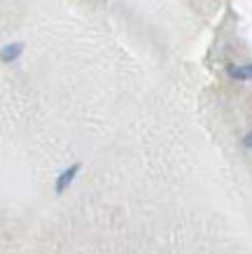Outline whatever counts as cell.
<instances>
[{
	"label": "cell",
	"mask_w": 252,
	"mask_h": 254,
	"mask_svg": "<svg viewBox=\"0 0 252 254\" xmlns=\"http://www.w3.org/2000/svg\"><path fill=\"white\" fill-rule=\"evenodd\" d=\"M229 75L234 79H252V63L250 65H241V68H229Z\"/></svg>",
	"instance_id": "3957f363"
},
{
	"label": "cell",
	"mask_w": 252,
	"mask_h": 254,
	"mask_svg": "<svg viewBox=\"0 0 252 254\" xmlns=\"http://www.w3.org/2000/svg\"><path fill=\"white\" fill-rule=\"evenodd\" d=\"M245 147H252V133L248 135V138H245Z\"/></svg>",
	"instance_id": "277c9868"
},
{
	"label": "cell",
	"mask_w": 252,
	"mask_h": 254,
	"mask_svg": "<svg viewBox=\"0 0 252 254\" xmlns=\"http://www.w3.org/2000/svg\"><path fill=\"white\" fill-rule=\"evenodd\" d=\"M23 52V42H14V45H5L2 47V61L9 63L14 61V59H19Z\"/></svg>",
	"instance_id": "7a4b0ae2"
},
{
	"label": "cell",
	"mask_w": 252,
	"mask_h": 254,
	"mask_svg": "<svg viewBox=\"0 0 252 254\" xmlns=\"http://www.w3.org/2000/svg\"><path fill=\"white\" fill-rule=\"evenodd\" d=\"M82 170V163H73L68 170H63L61 175H59V180H56V193H63L66 189H68L70 185H73V180H75V175Z\"/></svg>",
	"instance_id": "6da1fadb"
}]
</instances>
